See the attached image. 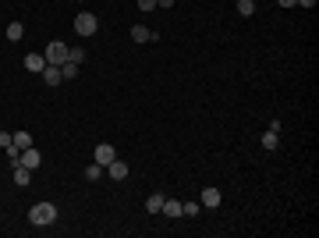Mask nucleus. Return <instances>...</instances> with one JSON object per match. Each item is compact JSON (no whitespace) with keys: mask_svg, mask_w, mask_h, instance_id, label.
I'll list each match as a JSON object with an SVG mask.
<instances>
[{"mask_svg":"<svg viewBox=\"0 0 319 238\" xmlns=\"http://www.w3.org/2000/svg\"><path fill=\"white\" fill-rule=\"evenodd\" d=\"M163 199H167L163 192H153V196L145 199V210H149V213H160V210H163Z\"/></svg>","mask_w":319,"mask_h":238,"instance_id":"obj_12","label":"nucleus"},{"mask_svg":"<svg viewBox=\"0 0 319 238\" xmlns=\"http://www.w3.org/2000/svg\"><path fill=\"white\" fill-rule=\"evenodd\" d=\"M11 146V132H0V150H7Z\"/></svg>","mask_w":319,"mask_h":238,"instance_id":"obj_23","label":"nucleus"},{"mask_svg":"<svg viewBox=\"0 0 319 238\" xmlns=\"http://www.w3.org/2000/svg\"><path fill=\"white\" fill-rule=\"evenodd\" d=\"M93 160H96L99 167H110L113 160H117V150H113L110 142H99V146H96V153H93Z\"/></svg>","mask_w":319,"mask_h":238,"instance_id":"obj_4","label":"nucleus"},{"mask_svg":"<svg viewBox=\"0 0 319 238\" xmlns=\"http://www.w3.org/2000/svg\"><path fill=\"white\" fill-rule=\"evenodd\" d=\"M298 4H302V7H316V0H298Z\"/></svg>","mask_w":319,"mask_h":238,"instance_id":"obj_26","label":"nucleus"},{"mask_svg":"<svg viewBox=\"0 0 319 238\" xmlns=\"http://www.w3.org/2000/svg\"><path fill=\"white\" fill-rule=\"evenodd\" d=\"M199 213V203H181V217H195Z\"/></svg>","mask_w":319,"mask_h":238,"instance_id":"obj_21","label":"nucleus"},{"mask_svg":"<svg viewBox=\"0 0 319 238\" xmlns=\"http://www.w3.org/2000/svg\"><path fill=\"white\" fill-rule=\"evenodd\" d=\"M43 68H47V57H43V53H29L25 57V71H43Z\"/></svg>","mask_w":319,"mask_h":238,"instance_id":"obj_11","label":"nucleus"},{"mask_svg":"<svg viewBox=\"0 0 319 238\" xmlns=\"http://www.w3.org/2000/svg\"><path fill=\"white\" fill-rule=\"evenodd\" d=\"M103 171H107V167H99V164L93 160V164H89V167H85V178H89V181H96V178H99V174H103Z\"/></svg>","mask_w":319,"mask_h":238,"instance_id":"obj_20","label":"nucleus"},{"mask_svg":"<svg viewBox=\"0 0 319 238\" xmlns=\"http://www.w3.org/2000/svg\"><path fill=\"white\" fill-rule=\"evenodd\" d=\"M202 206H209V210H216L220 206V188H202Z\"/></svg>","mask_w":319,"mask_h":238,"instance_id":"obj_9","label":"nucleus"},{"mask_svg":"<svg viewBox=\"0 0 319 238\" xmlns=\"http://www.w3.org/2000/svg\"><path fill=\"white\" fill-rule=\"evenodd\" d=\"M156 7V0H139V11H142V15H145V11H153Z\"/></svg>","mask_w":319,"mask_h":238,"instance_id":"obj_22","label":"nucleus"},{"mask_svg":"<svg viewBox=\"0 0 319 238\" xmlns=\"http://www.w3.org/2000/svg\"><path fill=\"white\" fill-rule=\"evenodd\" d=\"M131 39H135V43H153V39H160V32L149 29V25H135V29H131Z\"/></svg>","mask_w":319,"mask_h":238,"instance_id":"obj_6","label":"nucleus"},{"mask_svg":"<svg viewBox=\"0 0 319 238\" xmlns=\"http://www.w3.org/2000/svg\"><path fill=\"white\" fill-rule=\"evenodd\" d=\"M39 75H43V82H47V85H61V82H64V78H61V68H57V64H47Z\"/></svg>","mask_w":319,"mask_h":238,"instance_id":"obj_8","label":"nucleus"},{"mask_svg":"<svg viewBox=\"0 0 319 238\" xmlns=\"http://www.w3.org/2000/svg\"><path fill=\"white\" fill-rule=\"evenodd\" d=\"M21 36H25V25H21V21H11V25H7V39H11V43H18Z\"/></svg>","mask_w":319,"mask_h":238,"instance_id":"obj_14","label":"nucleus"},{"mask_svg":"<svg viewBox=\"0 0 319 238\" xmlns=\"http://www.w3.org/2000/svg\"><path fill=\"white\" fill-rule=\"evenodd\" d=\"M11 171H15V185H18V188H25V185H29V181H32V171H29V167H21V164H15V167H11Z\"/></svg>","mask_w":319,"mask_h":238,"instance_id":"obj_10","label":"nucleus"},{"mask_svg":"<svg viewBox=\"0 0 319 238\" xmlns=\"http://www.w3.org/2000/svg\"><path fill=\"white\" fill-rule=\"evenodd\" d=\"M255 4H259V0H255Z\"/></svg>","mask_w":319,"mask_h":238,"instance_id":"obj_27","label":"nucleus"},{"mask_svg":"<svg viewBox=\"0 0 319 238\" xmlns=\"http://www.w3.org/2000/svg\"><path fill=\"white\" fill-rule=\"evenodd\" d=\"M238 15H241V18H252L255 15V0H238Z\"/></svg>","mask_w":319,"mask_h":238,"instance_id":"obj_17","label":"nucleus"},{"mask_svg":"<svg viewBox=\"0 0 319 238\" xmlns=\"http://www.w3.org/2000/svg\"><path fill=\"white\" fill-rule=\"evenodd\" d=\"M21 167H29V171H36V167L43 164V153L36 150V146H29V150H21V160H18Z\"/></svg>","mask_w":319,"mask_h":238,"instance_id":"obj_5","label":"nucleus"},{"mask_svg":"<svg viewBox=\"0 0 319 238\" xmlns=\"http://www.w3.org/2000/svg\"><path fill=\"white\" fill-rule=\"evenodd\" d=\"M11 142H15L18 150H29V146H32V135L29 132H15V135H11Z\"/></svg>","mask_w":319,"mask_h":238,"instance_id":"obj_15","label":"nucleus"},{"mask_svg":"<svg viewBox=\"0 0 319 238\" xmlns=\"http://www.w3.org/2000/svg\"><path fill=\"white\" fill-rule=\"evenodd\" d=\"M53 221H57V206L53 203H36V206L29 210V224L32 228H50Z\"/></svg>","mask_w":319,"mask_h":238,"instance_id":"obj_1","label":"nucleus"},{"mask_svg":"<svg viewBox=\"0 0 319 238\" xmlns=\"http://www.w3.org/2000/svg\"><path fill=\"white\" fill-rule=\"evenodd\" d=\"M43 57H47V64H57V68H61V64L67 61V43L53 39L50 47H47V53H43Z\"/></svg>","mask_w":319,"mask_h":238,"instance_id":"obj_3","label":"nucleus"},{"mask_svg":"<svg viewBox=\"0 0 319 238\" xmlns=\"http://www.w3.org/2000/svg\"><path fill=\"white\" fill-rule=\"evenodd\" d=\"M156 7H174V0H156Z\"/></svg>","mask_w":319,"mask_h":238,"instance_id":"obj_24","label":"nucleus"},{"mask_svg":"<svg viewBox=\"0 0 319 238\" xmlns=\"http://www.w3.org/2000/svg\"><path fill=\"white\" fill-rule=\"evenodd\" d=\"M160 213H167V217L174 221V217H181V203L177 199H163V210H160Z\"/></svg>","mask_w":319,"mask_h":238,"instance_id":"obj_13","label":"nucleus"},{"mask_svg":"<svg viewBox=\"0 0 319 238\" xmlns=\"http://www.w3.org/2000/svg\"><path fill=\"white\" fill-rule=\"evenodd\" d=\"M277 4H280V7H294L298 0H277Z\"/></svg>","mask_w":319,"mask_h":238,"instance_id":"obj_25","label":"nucleus"},{"mask_svg":"<svg viewBox=\"0 0 319 238\" xmlns=\"http://www.w3.org/2000/svg\"><path fill=\"white\" fill-rule=\"evenodd\" d=\"M107 174H110L113 181H124V178H128V174H131V167H128V164H124V160H113V164L107 167Z\"/></svg>","mask_w":319,"mask_h":238,"instance_id":"obj_7","label":"nucleus"},{"mask_svg":"<svg viewBox=\"0 0 319 238\" xmlns=\"http://www.w3.org/2000/svg\"><path fill=\"white\" fill-rule=\"evenodd\" d=\"M75 75H78V64H75V61H64V64H61V78L67 82V78H75Z\"/></svg>","mask_w":319,"mask_h":238,"instance_id":"obj_18","label":"nucleus"},{"mask_svg":"<svg viewBox=\"0 0 319 238\" xmlns=\"http://www.w3.org/2000/svg\"><path fill=\"white\" fill-rule=\"evenodd\" d=\"M67 61L82 64V61H85V50H82V47H67Z\"/></svg>","mask_w":319,"mask_h":238,"instance_id":"obj_19","label":"nucleus"},{"mask_svg":"<svg viewBox=\"0 0 319 238\" xmlns=\"http://www.w3.org/2000/svg\"><path fill=\"white\" fill-rule=\"evenodd\" d=\"M75 32H78V36H96V32H99V18L93 15V11H82V15H78L75 18Z\"/></svg>","mask_w":319,"mask_h":238,"instance_id":"obj_2","label":"nucleus"},{"mask_svg":"<svg viewBox=\"0 0 319 238\" xmlns=\"http://www.w3.org/2000/svg\"><path fill=\"white\" fill-rule=\"evenodd\" d=\"M280 146V132H270L266 128V135H263V150H277Z\"/></svg>","mask_w":319,"mask_h":238,"instance_id":"obj_16","label":"nucleus"}]
</instances>
